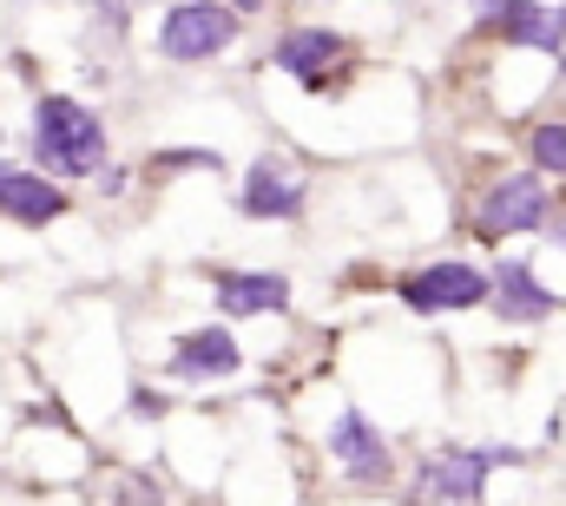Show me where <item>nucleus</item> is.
I'll use <instances>...</instances> for the list:
<instances>
[{
  "label": "nucleus",
  "mask_w": 566,
  "mask_h": 506,
  "mask_svg": "<svg viewBox=\"0 0 566 506\" xmlns=\"http://www.w3.org/2000/svg\"><path fill=\"white\" fill-rule=\"evenodd\" d=\"M33 158H40V178L66 185V178H99L106 171V126L93 106L66 99V93H46L33 106Z\"/></svg>",
  "instance_id": "obj_1"
},
{
  "label": "nucleus",
  "mask_w": 566,
  "mask_h": 506,
  "mask_svg": "<svg viewBox=\"0 0 566 506\" xmlns=\"http://www.w3.org/2000/svg\"><path fill=\"white\" fill-rule=\"evenodd\" d=\"M547 224H554V191L541 171H507L474 198V238H488V244H507V238L547 231Z\"/></svg>",
  "instance_id": "obj_2"
},
{
  "label": "nucleus",
  "mask_w": 566,
  "mask_h": 506,
  "mask_svg": "<svg viewBox=\"0 0 566 506\" xmlns=\"http://www.w3.org/2000/svg\"><path fill=\"white\" fill-rule=\"evenodd\" d=\"M396 296H402L409 316H461V309L488 303V270L468 263V256H434V263L409 270L396 283Z\"/></svg>",
  "instance_id": "obj_3"
},
{
  "label": "nucleus",
  "mask_w": 566,
  "mask_h": 506,
  "mask_svg": "<svg viewBox=\"0 0 566 506\" xmlns=\"http://www.w3.org/2000/svg\"><path fill=\"white\" fill-rule=\"evenodd\" d=\"M238 13L231 7H218V0H178V7H165V20H158V53L165 60H178V66H198V60H218V53H231L238 46Z\"/></svg>",
  "instance_id": "obj_4"
},
{
  "label": "nucleus",
  "mask_w": 566,
  "mask_h": 506,
  "mask_svg": "<svg viewBox=\"0 0 566 506\" xmlns=\"http://www.w3.org/2000/svg\"><path fill=\"white\" fill-rule=\"evenodd\" d=\"M277 73H290L303 93H336L343 73L356 66V40L336 33V27H290L277 46H271Z\"/></svg>",
  "instance_id": "obj_5"
},
{
  "label": "nucleus",
  "mask_w": 566,
  "mask_h": 506,
  "mask_svg": "<svg viewBox=\"0 0 566 506\" xmlns=\"http://www.w3.org/2000/svg\"><path fill=\"white\" fill-rule=\"evenodd\" d=\"M507 461H521V454L514 447H441L416 467V494L441 506H481L488 500V474L507 467Z\"/></svg>",
  "instance_id": "obj_6"
},
{
  "label": "nucleus",
  "mask_w": 566,
  "mask_h": 506,
  "mask_svg": "<svg viewBox=\"0 0 566 506\" xmlns=\"http://www.w3.org/2000/svg\"><path fill=\"white\" fill-rule=\"evenodd\" d=\"M303 198H310V185H303V171H296L283 151L251 158V171H244V185H238V211H244V218H264V224L303 218Z\"/></svg>",
  "instance_id": "obj_7"
},
{
  "label": "nucleus",
  "mask_w": 566,
  "mask_h": 506,
  "mask_svg": "<svg viewBox=\"0 0 566 506\" xmlns=\"http://www.w3.org/2000/svg\"><path fill=\"white\" fill-rule=\"evenodd\" d=\"M329 461H336L349 481H363V487H389V481H396V454H389L382 428H376L363 408H343V414L329 421Z\"/></svg>",
  "instance_id": "obj_8"
},
{
  "label": "nucleus",
  "mask_w": 566,
  "mask_h": 506,
  "mask_svg": "<svg viewBox=\"0 0 566 506\" xmlns=\"http://www.w3.org/2000/svg\"><path fill=\"white\" fill-rule=\"evenodd\" d=\"M238 369H244V349H238L231 323H198L165 356V376L171 381H224V376H238Z\"/></svg>",
  "instance_id": "obj_9"
},
{
  "label": "nucleus",
  "mask_w": 566,
  "mask_h": 506,
  "mask_svg": "<svg viewBox=\"0 0 566 506\" xmlns=\"http://www.w3.org/2000/svg\"><path fill=\"white\" fill-rule=\"evenodd\" d=\"M488 309H494L501 323H547V316L560 309V296L534 276L527 256H501V263L488 270Z\"/></svg>",
  "instance_id": "obj_10"
},
{
  "label": "nucleus",
  "mask_w": 566,
  "mask_h": 506,
  "mask_svg": "<svg viewBox=\"0 0 566 506\" xmlns=\"http://www.w3.org/2000/svg\"><path fill=\"white\" fill-rule=\"evenodd\" d=\"M66 211H73L66 185H53V178H40V171H27V165H7V158H0V218H7V224L46 231V224H60Z\"/></svg>",
  "instance_id": "obj_11"
},
{
  "label": "nucleus",
  "mask_w": 566,
  "mask_h": 506,
  "mask_svg": "<svg viewBox=\"0 0 566 506\" xmlns=\"http://www.w3.org/2000/svg\"><path fill=\"white\" fill-rule=\"evenodd\" d=\"M481 33L521 46V53H560L566 46V0H507L494 20H481Z\"/></svg>",
  "instance_id": "obj_12"
},
{
  "label": "nucleus",
  "mask_w": 566,
  "mask_h": 506,
  "mask_svg": "<svg viewBox=\"0 0 566 506\" xmlns=\"http://www.w3.org/2000/svg\"><path fill=\"white\" fill-rule=\"evenodd\" d=\"M211 289H218V316H231V323L290 309V276H277V270H211Z\"/></svg>",
  "instance_id": "obj_13"
},
{
  "label": "nucleus",
  "mask_w": 566,
  "mask_h": 506,
  "mask_svg": "<svg viewBox=\"0 0 566 506\" xmlns=\"http://www.w3.org/2000/svg\"><path fill=\"white\" fill-rule=\"evenodd\" d=\"M527 158L541 178H566V119H541L527 131Z\"/></svg>",
  "instance_id": "obj_14"
},
{
  "label": "nucleus",
  "mask_w": 566,
  "mask_h": 506,
  "mask_svg": "<svg viewBox=\"0 0 566 506\" xmlns=\"http://www.w3.org/2000/svg\"><path fill=\"white\" fill-rule=\"evenodd\" d=\"M165 171H224V158L211 145H178V151H158Z\"/></svg>",
  "instance_id": "obj_15"
},
{
  "label": "nucleus",
  "mask_w": 566,
  "mask_h": 506,
  "mask_svg": "<svg viewBox=\"0 0 566 506\" xmlns=\"http://www.w3.org/2000/svg\"><path fill=\"white\" fill-rule=\"evenodd\" d=\"M133 414H139V421H158V414H165V394L139 388V394H133Z\"/></svg>",
  "instance_id": "obj_16"
},
{
  "label": "nucleus",
  "mask_w": 566,
  "mask_h": 506,
  "mask_svg": "<svg viewBox=\"0 0 566 506\" xmlns=\"http://www.w3.org/2000/svg\"><path fill=\"white\" fill-rule=\"evenodd\" d=\"M218 7H231V13H238V20H244V13H264V7H271V0H218Z\"/></svg>",
  "instance_id": "obj_17"
},
{
  "label": "nucleus",
  "mask_w": 566,
  "mask_h": 506,
  "mask_svg": "<svg viewBox=\"0 0 566 506\" xmlns=\"http://www.w3.org/2000/svg\"><path fill=\"white\" fill-rule=\"evenodd\" d=\"M468 7H474V20H494V13H501L507 0H468Z\"/></svg>",
  "instance_id": "obj_18"
},
{
  "label": "nucleus",
  "mask_w": 566,
  "mask_h": 506,
  "mask_svg": "<svg viewBox=\"0 0 566 506\" xmlns=\"http://www.w3.org/2000/svg\"><path fill=\"white\" fill-rule=\"evenodd\" d=\"M554 238H560V244H566V224H554Z\"/></svg>",
  "instance_id": "obj_19"
},
{
  "label": "nucleus",
  "mask_w": 566,
  "mask_h": 506,
  "mask_svg": "<svg viewBox=\"0 0 566 506\" xmlns=\"http://www.w3.org/2000/svg\"><path fill=\"white\" fill-rule=\"evenodd\" d=\"M560 73H566V53H560Z\"/></svg>",
  "instance_id": "obj_20"
}]
</instances>
